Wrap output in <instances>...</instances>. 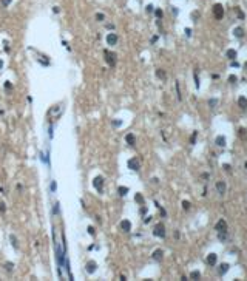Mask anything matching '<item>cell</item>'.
Masks as SVG:
<instances>
[{"label":"cell","mask_w":247,"mask_h":281,"mask_svg":"<svg viewBox=\"0 0 247 281\" xmlns=\"http://www.w3.org/2000/svg\"><path fill=\"white\" fill-rule=\"evenodd\" d=\"M0 212H2V213L5 212V204L3 202H0Z\"/></svg>","instance_id":"d6a6232c"},{"label":"cell","mask_w":247,"mask_h":281,"mask_svg":"<svg viewBox=\"0 0 247 281\" xmlns=\"http://www.w3.org/2000/svg\"><path fill=\"white\" fill-rule=\"evenodd\" d=\"M117 40H119V37H117V34H116V33H110V34H107V43H108V45H116V43H117Z\"/></svg>","instance_id":"5b68a950"},{"label":"cell","mask_w":247,"mask_h":281,"mask_svg":"<svg viewBox=\"0 0 247 281\" xmlns=\"http://www.w3.org/2000/svg\"><path fill=\"white\" fill-rule=\"evenodd\" d=\"M156 76H158L159 79H165V71H164V70H158V71H156Z\"/></svg>","instance_id":"ffe728a7"},{"label":"cell","mask_w":247,"mask_h":281,"mask_svg":"<svg viewBox=\"0 0 247 281\" xmlns=\"http://www.w3.org/2000/svg\"><path fill=\"white\" fill-rule=\"evenodd\" d=\"M88 232H90V235H93V233H94V229H93V227H88Z\"/></svg>","instance_id":"d590c367"},{"label":"cell","mask_w":247,"mask_h":281,"mask_svg":"<svg viewBox=\"0 0 247 281\" xmlns=\"http://www.w3.org/2000/svg\"><path fill=\"white\" fill-rule=\"evenodd\" d=\"M239 136H241L242 139H245V137H247V130H245V128H239Z\"/></svg>","instance_id":"44dd1931"},{"label":"cell","mask_w":247,"mask_h":281,"mask_svg":"<svg viewBox=\"0 0 247 281\" xmlns=\"http://www.w3.org/2000/svg\"><path fill=\"white\" fill-rule=\"evenodd\" d=\"M218 232H227V222L224 221V219H219L218 222H216V227H215Z\"/></svg>","instance_id":"ba28073f"},{"label":"cell","mask_w":247,"mask_h":281,"mask_svg":"<svg viewBox=\"0 0 247 281\" xmlns=\"http://www.w3.org/2000/svg\"><path fill=\"white\" fill-rule=\"evenodd\" d=\"M128 167H130L131 170L138 171V170L141 168V164H139V161H138L136 158H133V159H130V161H128Z\"/></svg>","instance_id":"52a82bcc"},{"label":"cell","mask_w":247,"mask_h":281,"mask_svg":"<svg viewBox=\"0 0 247 281\" xmlns=\"http://www.w3.org/2000/svg\"><path fill=\"white\" fill-rule=\"evenodd\" d=\"M0 2H2V5H3V6H8V5H11L13 0H0Z\"/></svg>","instance_id":"f1b7e54d"},{"label":"cell","mask_w":247,"mask_h":281,"mask_svg":"<svg viewBox=\"0 0 247 281\" xmlns=\"http://www.w3.org/2000/svg\"><path fill=\"white\" fill-rule=\"evenodd\" d=\"M216 190H218L219 195H224V193H226V184H224L222 181H218V182H216Z\"/></svg>","instance_id":"30bf717a"},{"label":"cell","mask_w":247,"mask_h":281,"mask_svg":"<svg viewBox=\"0 0 247 281\" xmlns=\"http://www.w3.org/2000/svg\"><path fill=\"white\" fill-rule=\"evenodd\" d=\"M2 68H3V62H2V60H0V70H2Z\"/></svg>","instance_id":"74e56055"},{"label":"cell","mask_w":247,"mask_h":281,"mask_svg":"<svg viewBox=\"0 0 247 281\" xmlns=\"http://www.w3.org/2000/svg\"><path fill=\"white\" fill-rule=\"evenodd\" d=\"M134 199H136V202H139V204H144V198H142V195H139V193H138Z\"/></svg>","instance_id":"cb8c5ba5"},{"label":"cell","mask_w":247,"mask_h":281,"mask_svg":"<svg viewBox=\"0 0 247 281\" xmlns=\"http://www.w3.org/2000/svg\"><path fill=\"white\" fill-rule=\"evenodd\" d=\"M120 124H122L120 121H113V125H114V127H120Z\"/></svg>","instance_id":"1f68e13d"},{"label":"cell","mask_w":247,"mask_h":281,"mask_svg":"<svg viewBox=\"0 0 247 281\" xmlns=\"http://www.w3.org/2000/svg\"><path fill=\"white\" fill-rule=\"evenodd\" d=\"M227 57H229L230 60H233V59L236 57V53H235V50H229V51H227Z\"/></svg>","instance_id":"e0dca14e"},{"label":"cell","mask_w":247,"mask_h":281,"mask_svg":"<svg viewBox=\"0 0 247 281\" xmlns=\"http://www.w3.org/2000/svg\"><path fill=\"white\" fill-rule=\"evenodd\" d=\"M229 80H230V82H236V77H235V76H230Z\"/></svg>","instance_id":"e575fe53"},{"label":"cell","mask_w":247,"mask_h":281,"mask_svg":"<svg viewBox=\"0 0 247 281\" xmlns=\"http://www.w3.org/2000/svg\"><path fill=\"white\" fill-rule=\"evenodd\" d=\"M93 185H94V189H96L99 193H102V187H104V178H102V176H96V178L93 179Z\"/></svg>","instance_id":"277c9868"},{"label":"cell","mask_w":247,"mask_h":281,"mask_svg":"<svg viewBox=\"0 0 247 281\" xmlns=\"http://www.w3.org/2000/svg\"><path fill=\"white\" fill-rule=\"evenodd\" d=\"M104 19H105V16H104L102 13H97V14H96V20H97V22H102Z\"/></svg>","instance_id":"7402d4cb"},{"label":"cell","mask_w":247,"mask_h":281,"mask_svg":"<svg viewBox=\"0 0 247 281\" xmlns=\"http://www.w3.org/2000/svg\"><path fill=\"white\" fill-rule=\"evenodd\" d=\"M213 14H215V17H216L218 20H221V19L224 17V8H222V5L216 3V5L213 6Z\"/></svg>","instance_id":"3957f363"},{"label":"cell","mask_w":247,"mask_h":281,"mask_svg":"<svg viewBox=\"0 0 247 281\" xmlns=\"http://www.w3.org/2000/svg\"><path fill=\"white\" fill-rule=\"evenodd\" d=\"M233 34H235L236 37H242V36H244V29H242L241 26H238V28L233 29Z\"/></svg>","instance_id":"9a60e30c"},{"label":"cell","mask_w":247,"mask_h":281,"mask_svg":"<svg viewBox=\"0 0 247 281\" xmlns=\"http://www.w3.org/2000/svg\"><path fill=\"white\" fill-rule=\"evenodd\" d=\"M162 256H164V252H162L161 249H158V250H154V252H153V260L161 261V260H162Z\"/></svg>","instance_id":"7c38bea8"},{"label":"cell","mask_w":247,"mask_h":281,"mask_svg":"<svg viewBox=\"0 0 247 281\" xmlns=\"http://www.w3.org/2000/svg\"><path fill=\"white\" fill-rule=\"evenodd\" d=\"M196 136H198V131H195V133L192 134V137H190V142H192V144H195V140H196Z\"/></svg>","instance_id":"83f0119b"},{"label":"cell","mask_w":247,"mask_h":281,"mask_svg":"<svg viewBox=\"0 0 247 281\" xmlns=\"http://www.w3.org/2000/svg\"><path fill=\"white\" fill-rule=\"evenodd\" d=\"M117 192H119V195H120V196H125V195H127V192H128V189H127V187H119V190H117Z\"/></svg>","instance_id":"d6986e66"},{"label":"cell","mask_w":247,"mask_h":281,"mask_svg":"<svg viewBox=\"0 0 247 281\" xmlns=\"http://www.w3.org/2000/svg\"><path fill=\"white\" fill-rule=\"evenodd\" d=\"M227 269H229V266H227V264H222V266L219 267V273H226Z\"/></svg>","instance_id":"d4e9b609"},{"label":"cell","mask_w":247,"mask_h":281,"mask_svg":"<svg viewBox=\"0 0 247 281\" xmlns=\"http://www.w3.org/2000/svg\"><path fill=\"white\" fill-rule=\"evenodd\" d=\"M5 88H6V90H9V88H13V85H11L9 82H6V83H5Z\"/></svg>","instance_id":"836d02e7"},{"label":"cell","mask_w":247,"mask_h":281,"mask_svg":"<svg viewBox=\"0 0 247 281\" xmlns=\"http://www.w3.org/2000/svg\"><path fill=\"white\" fill-rule=\"evenodd\" d=\"M125 140H127V144H128V145H134V142H136V137H134V134L128 133V134L125 136Z\"/></svg>","instance_id":"8fae6325"},{"label":"cell","mask_w":247,"mask_h":281,"mask_svg":"<svg viewBox=\"0 0 247 281\" xmlns=\"http://www.w3.org/2000/svg\"><path fill=\"white\" fill-rule=\"evenodd\" d=\"M190 278H192V279H199V278H201V273H199L198 270H195V272L190 273Z\"/></svg>","instance_id":"ac0fdd59"},{"label":"cell","mask_w":247,"mask_h":281,"mask_svg":"<svg viewBox=\"0 0 247 281\" xmlns=\"http://www.w3.org/2000/svg\"><path fill=\"white\" fill-rule=\"evenodd\" d=\"M153 235L158 236V238H164L165 236V227H164V224H156V227L153 230Z\"/></svg>","instance_id":"7a4b0ae2"},{"label":"cell","mask_w":247,"mask_h":281,"mask_svg":"<svg viewBox=\"0 0 247 281\" xmlns=\"http://www.w3.org/2000/svg\"><path fill=\"white\" fill-rule=\"evenodd\" d=\"M182 207H184L185 210H188V209H190V202H188V201H184V202H182Z\"/></svg>","instance_id":"f546056e"},{"label":"cell","mask_w":247,"mask_h":281,"mask_svg":"<svg viewBox=\"0 0 247 281\" xmlns=\"http://www.w3.org/2000/svg\"><path fill=\"white\" fill-rule=\"evenodd\" d=\"M119 227H120V230H124V232H130V230H131V222H130L128 219H124V221H120Z\"/></svg>","instance_id":"8992f818"},{"label":"cell","mask_w":247,"mask_h":281,"mask_svg":"<svg viewBox=\"0 0 247 281\" xmlns=\"http://www.w3.org/2000/svg\"><path fill=\"white\" fill-rule=\"evenodd\" d=\"M216 145H219V147H224L226 145V139L222 136H218L216 137Z\"/></svg>","instance_id":"2e32d148"},{"label":"cell","mask_w":247,"mask_h":281,"mask_svg":"<svg viewBox=\"0 0 247 281\" xmlns=\"http://www.w3.org/2000/svg\"><path fill=\"white\" fill-rule=\"evenodd\" d=\"M238 105H239V108L245 110V108H247V99H245L244 96H241V98L238 99Z\"/></svg>","instance_id":"4fadbf2b"},{"label":"cell","mask_w":247,"mask_h":281,"mask_svg":"<svg viewBox=\"0 0 247 281\" xmlns=\"http://www.w3.org/2000/svg\"><path fill=\"white\" fill-rule=\"evenodd\" d=\"M156 16H158V17H162V11L158 9V11H156Z\"/></svg>","instance_id":"8d00e7d4"},{"label":"cell","mask_w":247,"mask_h":281,"mask_svg":"<svg viewBox=\"0 0 247 281\" xmlns=\"http://www.w3.org/2000/svg\"><path fill=\"white\" fill-rule=\"evenodd\" d=\"M11 241H13V247L17 249V238H16L14 235H11Z\"/></svg>","instance_id":"484cf974"},{"label":"cell","mask_w":247,"mask_h":281,"mask_svg":"<svg viewBox=\"0 0 247 281\" xmlns=\"http://www.w3.org/2000/svg\"><path fill=\"white\" fill-rule=\"evenodd\" d=\"M209 105H210L212 108H215V107L218 105V101H216V99H210V101H209Z\"/></svg>","instance_id":"603a6c76"},{"label":"cell","mask_w":247,"mask_h":281,"mask_svg":"<svg viewBox=\"0 0 247 281\" xmlns=\"http://www.w3.org/2000/svg\"><path fill=\"white\" fill-rule=\"evenodd\" d=\"M104 59H105V62L110 65V67H114L116 65V54L114 53H111V51H104Z\"/></svg>","instance_id":"6da1fadb"},{"label":"cell","mask_w":247,"mask_h":281,"mask_svg":"<svg viewBox=\"0 0 247 281\" xmlns=\"http://www.w3.org/2000/svg\"><path fill=\"white\" fill-rule=\"evenodd\" d=\"M5 269H6V270H9V272H11V270H13V269H14V264H13V263H6V264H5Z\"/></svg>","instance_id":"4316f807"},{"label":"cell","mask_w":247,"mask_h":281,"mask_svg":"<svg viewBox=\"0 0 247 281\" xmlns=\"http://www.w3.org/2000/svg\"><path fill=\"white\" fill-rule=\"evenodd\" d=\"M85 267H87V272L88 273H94L96 269H97V264H96V261H88Z\"/></svg>","instance_id":"9c48e42d"},{"label":"cell","mask_w":247,"mask_h":281,"mask_svg":"<svg viewBox=\"0 0 247 281\" xmlns=\"http://www.w3.org/2000/svg\"><path fill=\"white\" fill-rule=\"evenodd\" d=\"M207 263H209L210 266H215V263H216V255H215V253H210V255L207 256Z\"/></svg>","instance_id":"5bb4252c"},{"label":"cell","mask_w":247,"mask_h":281,"mask_svg":"<svg viewBox=\"0 0 247 281\" xmlns=\"http://www.w3.org/2000/svg\"><path fill=\"white\" fill-rule=\"evenodd\" d=\"M235 9H236V13H238V16H239V19H244V14H242V13H241V11H239V8H235Z\"/></svg>","instance_id":"4dcf8cb0"}]
</instances>
